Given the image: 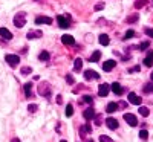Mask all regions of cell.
Wrapping results in <instances>:
<instances>
[{
    "label": "cell",
    "instance_id": "484cf974",
    "mask_svg": "<svg viewBox=\"0 0 153 142\" xmlns=\"http://www.w3.org/2000/svg\"><path fill=\"white\" fill-rule=\"evenodd\" d=\"M20 73L22 75H29V73H32V67L31 66H25V67H22Z\"/></svg>",
    "mask_w": 153,
    "mask_h": 142
},
{
    "label": "cell",
    "instance_id": "bcb514c9",
    "mask_svg": "<svg viewBox=\"0 0 153 142\" xmlns=\"http://www.w3.org/2000/svg\"><path fill=\"white\" fill-rule=\"evenodd\" d=\"M87 142H94V141H92V139H89V141H87Z\"/></svg>",
    "mask_w": 153,
    "mask_h": 142
},
{
    "label": "cell",
    "instance_id": "e0dca14e",
    "mask_svg": "<svg viewBox=\"0 0 153 142\" xmlns=\"http://www.w3.org/2000/svg\"><path fill=\"white\" fill-rule=\"evenodd\" d=\"M40 37H43V32L42 31H29L28 35H26L28 40H34V38H40Z\"/></svg>",
    "mask_w": 153,
    "mask_h": 142
},
{
    "label": "cell",
    "instance_id": "30bf717a",
    "mask_svg": "<svg viewBox=\"0 0 153 142\" xmlns=\"http://www.w3.org/2000/svg\"><path fill=\"white\" fill-rule=\"evenodd\" d=\"M92 78H95V80H100V73H97L95 70H86L84 72V80H92Z\"/></svg>",
    "mask_w": 153,
    "mask_h": 142
},
{
    "label": "cell",
    "instance_id": "d6a6232c",
    "mask_svg": "<svg viewBox=\"0 0 153 142\" xmlns=\"http://www.w3.org/2000/svg\"><path fill=\"white\" fill-rule=\"evenodd\" d=\"M149 46H150V41H143L141 44L138 46V49H139V50H144V49H147Z\"/></svg>",
    "mask_w": 153,
    "mask_h": 142
},
{
    "label": "cell",
    "instance_id": "836d02e7",
    "mask_svg": "<svg viewBox=\"0 0 153 142\" xmlns=\"http://www.w3.org/2000/svg\"><path fill=\"white\" fill-rule=\"evenodd\" d=\"M37 109H38V106H37V104H29V106H28V110H29L31 113H35V112H37Z\"/></svg>",
    "mask_w": 153,
    "mask_h": 142
},
{
    "label": "cell",
    "instance_id": "74e56055",
    "mask_svg": "<svg viewBox=\"0 0 153 142\" xmlns=\"http://www.w3.org/2000/svg\"><path fill=\"white\" fill-rule=\"evenodd\" d=\"M66 81H68L69 84H74V83H75V80H74L72 75H66Z\"/></svg>",
    "mask_w": 153,
    "mask_h": 142
},
{
    "label": "cell",
    "instance_id": "4fadbf2b",
    "mask_svg": "<svg viewBox=\"0 0 153 142\" xmlns=\"http://www.w3.org/2000/svg\"><path fill=\"white\" fill-rule=\"evenodd\" d=\"M144 66H147V67L153 66V50H149L147 52V55L144 58Z\"/></svg>",
    "mask_w": 153,
    "mask_h": 142
},
{
    "label": "cell",
    "instance_id": "8992f818",
    "mask_svg": "<svg viewBox=\"0 0 153 142\" xmlns=\"http://www.w3.org/2000/svg\"><path fill=\"white\" fill-rule=\"evenodd\" d=\"M83 118H84L86 121H92V119L95 118V112H94V109H92V107L86 109V110L83 112Z\"/></svg>",
    "mask_w": 153,
    "mask_h": 142
},
{
    "label": "cell",
    "instance_id": "ee69618b",
    "mask_svg": "<svg viewBox=\"0 0 153 142\" xmlns=\"http://www.w3.org/2000/svg\"><path fill=\"white\" fill-rule=\"evenodd\" d=\"M150 80H152V81H153V72H152V73H150Z\"/></svg>",
    "mask_w": 153,
    "mask_h": 142
},
{
    "label": "cell",
    "instance_id": "5b68a950",
    "mask_svg": "<svg viewBox=\"0 0 153 142\" xmlns=\"http://www.w3.org/2000/svg\"><path fill=\"white\" fill-rule=\"evenodd\" d=\"M124 121L129 124L130 127H136L138 125V119H136V116L132 115V113H124Z\"/></svg>",
    "mask_w": 153,
    "mask_h": 142
},
{
    "label": "cell",
    "instance_id": "b9f144b4",
    "mask_svg": "<svg viewBox=\"0 0 153 142\" xmlns=\"http://www.w3.org/2000/svg\"><path fill=\"white\" fill-rule=\"evenodd\" d=\"M57 102H58V104H61V102H63V99H61V95H58V96H57Z\"/></svg>",
    "mask_w": 153,
    "mask_h": 142
},
{
    "label": "cell",
    "instance_id": "4dcf8cb0",
    "mask_svg": "<svg viewBox=\"0 0 153 142\" xmlns=\"http://www.w3.org/2000/svg\"><path fill=\"white\" fill-rule=\"evenodd\" d=\"M83 101L87 102V104H92V102H94V98H92V95H84V96H83Z\"/></svg>",
    "mask_w": 153,
    "mask_h": 142
},
{
    "label": "cell",
    "instance_id": "f6af8a7d",
    "mask_svg": "<svg viewBox=\"0 0 153 142\" xmlns=\"http://www.w3.org/2000/svg\"><path fill=\"white\" fill-rule=\"evenodd\" d=\"M60 142H68V141H65V139H63V141H60Z\"/></svg>",
    "mask_w": 153,
    "mask_h": 142
},
{
    "label": "cell",
    "instance_id": "6da1fadb",
    "mask_svg": "<svg viewBox=\"0 0 153 142\" xmlns=\"http://www.w3.org/2000/svg\"><path fill=\"white\" fill-rule=\"evenodd\" d=\"M38 93H40L42 96L45 98H51V95H52V92H51V84L49 83H42L40 86H38Z\"/></svg>",
    "mask_w": 153,
    "mask_h": 142
},
{
    "label": "cell",
    "instance_id": "7402d4cb",
    "mask_svg": "<svg viewBox=\"0 0 153 142\" xmlns=\"http://www.w3.org/2000/svg\"><path fill=\"white\" fill-rule=\"evenodd\" d=\"M81 67H83V60L81 58H75V63H74V70H81Z\"/></svg>",
    "mask_w": 153,
    "mask_h": 142
},
{
    "label": "cell",
    "instance_id": "ab89813d",
    "mask_svg": "<svg viewBox=\"0 0 153 142\" xmlns=\"http://www.w3.org/2000/svg\"><path fill=\"white\" fill-rule=\"evenodd\" d=\"M149 37H153V29H150V28H146V31H144Z\"/></svg>",
    "mask_w": 153,
    "mask_h": 142
},
{
    "label": "cell",
    "instance_id": "d6986e66",
    "mask_svg": "<svg viewBox=\"0 0 153 142\" xmlns=\"http://www.w3.org/2000/svg\"><path fill=\"white\" fill-rule=\"evenodd\" d=\"M98 41H100V44L107 46V44L110 43V38H109V35H106V34H101V35L98 37Z\"/></svg>",
    "mask_w": 153,
    "mask_h": 142
},
{
    "label": "cell",
    "instance_id": "8fae6325",
    "mask_svg": "<svg viewBox=\"0 0 153 142\" xmlns=\"http://www.w3.org/2000/svg\"><path fill=\"white\" fill-rule=\"evenodd\" d=\"M129 102H132V104H135V106H141V98H139L136 93L130 92L129 93Z\"/></svg>",
    "mask_w": 153,
    "mask_h": 142
},
{
    "label": "cell",
    "instance_id": "f546056e",
    "mask_svg": "<svg viewBox=\"0 0 153 142\" xmlns=\"http://www.w3.org/2000/svg\"><path fill=\"white\" fill-rule=\"evenodd\" d=\"M139 138H141L143 141H147L149 139V132L147 130H141L139 132Z\"/></svg>",
    "mask_w": 153,
    "mask_h": 142
},
{
    "label": "cell",
    "instance_id": "d590c367",
    "mask_svg": "<svg viewBox=\"0 0 153 142\" xmlns=\"http://www.w3.org/2000/svg\"><path fill=\"white\" fill-rule=\"evenodd\" d=\"M138 20V14H133L132 17H129V18H127V23H135Z\"/></svg>",
    "mask_w": 153,
    "mask_h": 142
},
{
    "label": "cell",
    "instance_id": "60d3db41",
    "mask_svg": "<svg viewBox=\"0 0 153 142\" xmlns=\"http://www.w3.org/2000/svg\"><path fill=\"white\" fill-rule=\"evenodd\" d=\"M103 8H104V3H98V5L95 6V9H97V11H101Z\"/></svg>",
    "mask_w": 153,
    "mask_h": 142
},
{
    "label": "cell",
    "instance_id": "603a6c76",
    "mask_svg": "<svg viewBox=\"0 0 153 142\" xmlns=\"http://www.w3.org/2000/svg\"><path fill=\"white\" fill-rule=\"evenodd\" d=\"M100 58H101V52H100V50H95V52L92 54V57H91V61L97 63V61H100Z\"/></svg>",
    "mask_w": 153,
    "mask_h": 142
},
{
    "label": "cell",
    "instance_id": "7bdbcfd3",
    "mask_svg": "<svg viewBox=\"0 0 153 142\" xmlns=\"http://www.w3.org/2000/svg\"><path fill=\"white\" fill-rule=\"evenodd\" d=\"M11 142H22V141H20V139H19V138H14V139H12V141H11Z\"/></svg>",
    "mask_w": 153,
    "mask_h": 142
},
{
    "label": "cell",
    "instance_id": "f1b7e54d",
    "mask_svg": "<svg viewBox=\"0 0 153 142\" xmlns=\"http://www.w3.org/2000/svg\"><path fill=\"white\" fill-rule=\"evenodd\" d=\"M133 37H135V31L129 29V31L124 34V40H129V38H133Z\"/></svg>",
    "mask_w": 153,
    "mask_h": 142
},
{
    "label": "cell",
    "instance_id": "52a82bcc",
    "mask_svg": "<svg viewBox=\"0 0 153 142\" xmlns=\"http://www.w3.org/2000/svg\"><path fill=\"white\" fill-rule=\"evenodd\" d=\"M109 90H110V86L109 84H100V87H98V95L100 96H107V93H109Z\"/></svg>",
    "mask_w": 153,
    "mask_h": 142
},
{
    "label": "cell",
    "instance_id": "ffe728a7",
    "mask_svg": "<svg viewBox=\"0 0 153 142\" xmlns=\"http://www.w3.org/2000/svg\"><path fill=\"white\" fill-rule=\"evenodd\" d=\"M25 95H26V98H32V84L31 83L25 84Z\"/></svg>",
    "mask_w": 153,
    "mask_h": 142
},
{
    "label": "cell",
    "instance_id": "7a4b0ae2",
    "mask_svg": "<svg viewBox=\"0 0 153 142\" xmlns=\"http://www.w3.org/2000/svg\"><path fill=\"white\" fill-rule=\"evenodd\" d=\"M14 24H16V28H23L26 24V12H19V14H16Z\"/></svg>",
    "mask_w": 153,
    "mask_h": 142
},
{
    "label": "cell",
    "instance_id": "4316f807",
    "mask_svg": "<svg viewBox=\"0 0 153 142\" xmlns=\"http://www.w3.org/2000/svg\"><path fill=\"white\" fill-rule=\"evenodd\" d=\"M146 5H147V0H136V2H135V8H136V9L143 8V6H146Z\"/></svg>",
    "mask_w": 153,
    "mask_h": 142
},
{
    "label": "cell",
    "instance_id": "277c9868",
    "mask_svg": "<svg viewBox=\"0 0 153 142\" xmlns=\"http://www.w3.org/2000/svg\"><path fill=\"white\" fill-rule=\"evenodd\" d=\"M57 21H58V26L60 28H63V29H66V28H69L71 26V17L69 16H58L57 17Z\"/></svg>",
    "mask_w": 153,
    "mask_h": 142
},
{
    "label": "cell",
    "instance_id": "9c48e42d",
    "mask_svg": "<svg viewBox=\"0 0 153 142\" xmlns=\"http://www.w3.org/2000/svg\"><path fill=\"white\" fill-rule=\"evenodd\" d=\"M52 24V18L51 17H45V16H40L35 18V24Z\"/></svg>",
    "mask_w": 153,
    "mask_h": 142
},
{
    "label": "cell",
    "instance_id": "f35d334b",
    "mask_svg": "<svg viewBox=\"0 0 153 142\" xmlns=\"http://www.w3.org/2000/svg\"><path fill=\"white\" fill-rule=\"evenodd\" d=\"M139 70H141V67H139V66H135V67L129 69V73H132V72H139Z\"/></svg>",
    "mask_w": 153,
    "mask_h": 142
},
{
    "label": "cell",
    "instance_id": "ba28073f",
    "mask_svg": "<svg viewBox=\"0 0 153 142\" xmlns=\"http://www.w3.org/2000/svg\"><path fill=\"white\" fill-rule=\"evenodd\" d=\"M0 37H2L3 40H6V41L12 40V34H11V31L6 29V28H0Z\"/></svg>",
    "mask_w": 153,
    "mask_h": 142
},
{
    "label": "cell",
    "instance_id": "3957f363",
    "mask_svg": "<svg viewBox=\"0 0 153 142\" xmlns=\"http://www.w3.org/2000/svg\"><path fill=\"white\" fill-rule=\"evenodd\" d=\"M5 61L9 64L11 67H16L17 64L20 63V57H19V55H14V54H8V55L5 57Z\"/></svg>",
    "mask_w": 153,
    "mask_h": 142
},
{
    "label": "cell",
    "instance_id": "5bb4252c",
    "mask_svg": "<svg viewBox=\"0 0 153 142\" xmlns=\"http://www.w3.org/2000/svg\"><path fill=\"white\" fill-rule=\"evenodd\" d=\"M115 66H117V61H113V60H107V61H104V64H103V69H104V72H110Z\"/></svg>",
    "mask_w": 153,
    "mask_h": 142
},
{
    "label": "cell",
    "instance_id": "44dd1931",
    "mask_svg": "<svg viewBox=\"0 0 153 142\" xmlns=\"http://www.w3.org/2000/svg\"><path fill=\"white\" fill-rule=\"evenodd\" d=\"M118 110V104L117 102H109L107 107H106V112L107 113H113V112H117Z\"/></svg>",
    "mask_w": 153,
    "mask_h": 142
},
{
    "label": "cell",
    "instance_id": "d4e9b609",
    "mask_svg": "<svg viewBox=\"0 0 153 142\" xmlns=\"http://www.w3.org/2000/svg\"><path fill=\"white\" fill-rule=\"evenodd\" d=\"M143 90H144V93H152V92H153V84H152V83H147V84H144Z\"/></svg>",
    "mask_w": 153,
    "mask_h": 142
},
{
    "label": "cell",
    "instance_id": "cb8c5ba5",
    "mask_svg": "<svg viewBox=\"0 0 153 142\" xmlns=\"http://www.w3.org/2000/svg\"><path fill=\"white\" fill-rule=\"evenodd\" d=\"M38 60H40V61H48L49 60V52H46V50L40 52V54H38Z\"/></svg>",
    "mask_w": 153,
    "mask_h": 142
},
{
    "label": "cell",
    "instance_id": "9a60e30c",
    "mask_svg": "<svg viewBox=\"0 0 153 142\" xmlns=\"http://www.w3.org/2000/svg\"><path fill=\"white\" fill-rule=\"evenodd\" d=\"M110 89H112V92H113L115 95H123V92H124V89L121 87L120 83H113V84L110 86Z\"/></svg>",
    "mask_w": 153,
    "mask_h": 142
},
{
    "label": "cell",
    "instance_id": "1f68e13d",
    "mask_svg": "<svg viewBox=\"0 0 153 142\" xmlns=\"http://www.w3.org/2000/svg\"><path fill=\"white\" fill-rule=\"evenodd\" d=\"M74 115V107H72V104H68V107H66V116H72Z\"/></svg>",
    "mask_w": 153,
    "mask_h": 142
},
{
    "label": "cell",
    "instance_id": "7c38bea8",
    "mask_svg": "<svg viewBox=\"0 0 153 142\" xmlns=\"http://www.w3.org/2000/svg\"><path fill=\"white\" fill-rule=\"evenodd\" d=\"M61 41H63V44H66V46H74L75 44V38L72 35H63Z\"/></svg>",
    "mask_w": 153,
    "mask_h": 142
},
{
    "label": "cell",
    "instance_id": "e575fe53",
    "mask_svg": "<svg viewBox=\"0 0 153 142\" xmlns=\"http://www.w3.org/2000/svg\"><path fill=\"white\" fill-rule=\"evenodd\" d=\"M100 142H113L109 136H106V135H103V136H100Z\"/></svg>",
    "mask_w": 153,
    "mask_h": 142
},
{
    "label": "cell",
    "instance_id": "83f0119b",
    "mask_svg": "<svg viewBox=\"0 0 153 142\" xmlns=\"http://www.w3.org/2000/svg\"><path fill=\"white\" fill-rule=\"evenodd\" d=\"M139 113H141V115L144 116V118H147V116L150 115L149 109H147V107H144V106H141V107H139Z\"/></svg>",
    "mask_w": 153,
    "mask_h": 142
},
{
    "label": "cell",
    "instance_id": "8d00e7d4",
    "mask_svg": "<svg viewBox=\"0 0 153 142\" xmlns=\"http://www.w3.org/2000/svg\"><path fill=\"white\" fill-rule=\"evenodd\" d=\"M95 124H97V125H101V124H103V118H101V115H98L97 118H95Z\"/></svg>",
    "mask_w": 153,
    "mask_h": 142
},
{
    "label": "cell",
    "instance_id": "2e32d148",
    "mask_svg": "<svg viewBox=\"0 0 153 142\" xmlns=\"http://www.w3.org/2000/svg\"><path fill=\"white\" fill-rule=\"evenodd\" d=\"M106 125L110 128V130H117V128H118V121L115 118H107L106 119Z\"/></svg>",
    "mask_w": 153,
    "mask_h": 142
},
{
    "label": "cell",
    "instance_id": "ac0fdd59",
    "mask_svg": "<svg viewBox=\"0 0 153 142\" xmlns=\"http://www.w3.org/2000/svg\"><path fill=\"white\" fill-rule=\"evenodd\" d=\"M91 132H92V127H91V124H86V125L80 127V136H81V138H84L87 133H91Z\"/></svg>",
    "mask_w": 153,
    "mask_h": 142
}]
</instances>
